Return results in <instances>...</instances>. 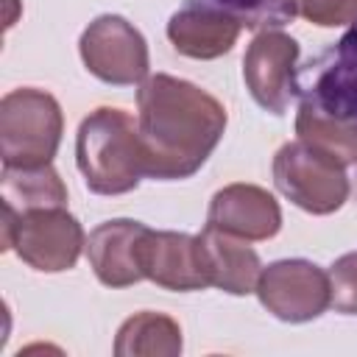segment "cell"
<instances>
[{
    "label": "cell",
    "instance_id": "5",
    "mask_svg": "<svg viewBox=\"0 0 357 357\" xmlns=\"http://www.w3.org/2000/svg\"><path fill=\"white\" fill-rule=\"evenodd\" d=\"M273 184L310 215H332L349 198L346 167L304 139L284 142L273 156Z\"/></svg>",
    "mask_w": 357,
    "mask_h": 357
},
{
    "label": "cell",
    "instance_id": "13",
    "mask_svg": "<svg viewBox=\"0 0 357 357\" xmlns=\"http://www.w3.org/2000/svg\"><path fill=\"white\" fill-rule=\"evenodd\" d=\"M198 237V251H201V265L206 273L209 287H218L229 296H248L257 293V282L262 273L259 257L248 240L226 234L220 229L206 226Z\"/></svg>",
    "mask_w": 357,
    "mask_h": 357
},
{
    "label": "cell",
    "instance_id": "1",
    "mask_svg": "<svg viewBox=\"0 0 357 357\" xmlns=\"http://www.w3.org/2000/svg\"><path fill=\"white\" fill-rule=\"evenodd\" d=\"M137 131L145 176L176 181L201 170L218 148L226 131V109L206 89L156 73L137 89Z\"/></svg>",
    "mask_w": 357,
    "mask_h": 357
},
{
    "label": "cell",
    "instance_id": "20",
    "mask_svg": "<svg viewBox=\"0 0 357 357\" xmlns=\"http://www.w3.org/2000/svg\"><path fill=\"white\" fill-rule=\"evenodd\" d=\"M187 3H204L223 8L234 14L245 28H271L284 20L282 0H187Z\"/></svg>",
    "mask_w": 357,
    "mask_h": 357
},
{
    "label": "cell",
    "instance_id": "2",
    "mask_svg": "<svg viewBox=\"0 0 357 357\" xmlns=\"http://www.w3.org/2000/svg\"><path fill=\"white\" fill-rule=\"evenodd\" d=\"M75 165L92 192H131L145 176L137 120L114 106H100L89 112L75 134Z\"/></svg>",
    "mask_w": 357,
    "mask_h": 357
},
{
    "label": "cell",
    "instance_id": "3",
    "mask_svg": "<svg viewBox=\"0 0 357 357\" xmlns=\"http://www.w3.org/2000/svg\"><path fill=\"white\" fill-rule=\"evenodd\" d=\"M64 131L61 106L53 95L20 86L0 100V156L3 167L50 165Z\"/></svg>",
    "mask_w": 357,
    "mask_h": 357
},
{
    "label": "cell",
    "instance_id": "4",
    "mask_svg": "<svg viewBox=\"0 0 357 357\" xmlns=\"http://www.w3.org/2000/svg\"><path fill=\"white\" fill-rule=\"evenodd\" d=\"M3 251L14 248L17 257L42 273L70 271L86 240L81 223L64 206H42L17 212L3 201Z\"/></svg>",
    "mask_w": 357,
    "mask_h": 357
},
{
    "label": "cell",
    "instance_id": "10",
    "mask_svg": "<svg viewBox=\"0 0 357 357\" xmlns=\"http://www.w3.org/2000/svg\"><path fill=\"white\" fill-rule=\"evenodd\" d=\"M206 226L226 234L254 240H271L282 229V209L276 198L257 184H226L209 201Z\"/></svg>",
    "mask_w": 357,
    "mask_h": 357
},
{
    "label": "cell",
    "instance_id": "18",
    "mask_svg": "<svg viewBox=\"0 0 357 357\" xmlns=\"http://www.w3.org/2000/svg\"><path fill=\"white\" fill-rule=\"evenodd\" d=\"M284 20L304 17L312 25L335 28L357 22V0H282Z\"/></svg>",
    "mask_w": 357,
    "mask_h": 357
},
{
    "label": "cell",
    "instance_id": "14",
    "mask_svg": "<svg viewBox=\"0 0 357 357\" xmlns=\"http://www.w3.org/2000/svg\"><path fill=\"white\" fill-rule=\"evenodd\" d=\"M301 95L337 117L357 120V22L340 36L329 61L321 64L315 84Z\"/></svg>",
    "mask_w": 357,
    "mask_h": 357
},
{
    "label": "cell",
    "instance_id": "16",
    "mask_svg": "<svg viewBox=\"0 0 357 357\" xmlns=\"http://www.w3.org/2000/svg\"><path fill=\"white\" fill-rule=\"evenodd\" d=\"M117 357H176L181 354V329L165 312H137L123 321L114 337Z\"/></svg>",
    "mask_w": 357,
    "mask_h": 357
},
{
    "label": "cell",
    "instance_id": "7",
    "mask_svg": "<svg viewBox=\"0 0 357 357\" xmlns=\"http://www.w3.org/2000/svg\"><path fill=\"white\" fill-rule=\"evenodd\" d=\"M78 50L86 70L103 84L131 86L148 78L145 36L117 14H103L92 20L81 33Z\"/></svg>",
    "mask_w": 357,
    "mask_h": 357
},
{
    "label": "cell",
    "instance_id": "21",
    "mask_svg": "<svg viewBox=\"0 0 357 357\" xmlns=\"http://www.w3.org/2000/svg\"><path fill=\"white\" fill-rule=\"evenodd\" d=\"M351 195H354V201H357V173H354V178H351Z\"/></svg>",
    "mask_w": 357,
    "mask_h": 357
},
{
    "label": "cell",
    "instance_id": "15",
    "mask_svg": "<svg viewBox=\"0 0 357 357\" xmlns=\"http://www.w3.org/2000/svg\"><path fill=\"white\" fill-rule=\"evenodd\" d=\"M296 134L307 145L337 159L343 167L357 165V120L337 117L307 95H301L296 112Z\"/></svg>",
    "mask_w": 357,
    "mask_h": 357
},
{
    "label": "cell",
    "instance_id": "6",
    "mask_svg": "<svg viewBox=\"0 0 357 357\" xmlns=\"http://www.w3.org/2000/svg\"><path fill=\"white\" fill-rule=\"evenodd\" d=\"M298 42L279 25L259 28L243 56V81L251 98L271 114H284L290 100L301 95Z\"/></svg>",
    "mask_w": 357,
    "mask_h": 357
},
{
    "label": "cell",
    "instance_id": "12",
    "mask_svg": "<svg viewBox=\"0 0 357 357\" xmlns=\"http://www.w3.org/2000/svg\"><path fill=\"white\" fill-rule=\"evenodd\" d=\"M243 31V22L215 6L187 3L167 22L170 45L190 59H218L229 53Z\"/></svg>",
    "mask_w": 357,
    "mask_h": 357
},
{
    "label": "cell",
    "instance_id": "9",
    "mask_svg": "<svg viewBox=\"0 0 357 357\" xmlns=\"http://www.w3.org/2000/svg\"><path fill=\"white\" fill-rule=\"evenodd\" d=\"M151 229L139 220L117 218L92 229L86 240V259L106 287H128L145 279L142 273V243Z\"/></svg>",
    "mask_w": 357,
    "mask_h": 357
},
{
    "label": "cell",
    "instance_id": "19",
    "mask_svg": "<svg viewBox=\"0 0 357 357\" xmlns=\"http://www.w3.org/2000/svg\"><path fill=\"white\" fill-rule=\"evenodd\" d=\"M329 276V307L343 315H357V251H349L332 262Z\"/></svg>",
    "mask_w": 357,
    "mask_h": 357
},
{
    "label": "cell",
    "instance_id": "17",
    "mask_svg": "<svg viewBox=\"0 0 357 357\" xmlns=\"http://www.w3.org/2000/svg\"><path fill=\"white\" fill-rule=\"evenodd\" d=\"M3 201L17 212L42 206H67V187L53 170V165L36 167H3Z\"/></svg>",
    "mask_w": 357,
    "mask_h": 357
},
{
    "label": "cell",
    "instance_id": "8",
    "mask_svg": "<svg viewBox=\"0 0 357 357\" xmlns=\"http://www.w3.org/2000/svg\"><path fill=\"white\" fill-rule=\"evenodd\" d=\"M259 304L287 324H304L329 307V276L310 259H279L262 268Z\"/></svg>",
    "mask_w": 357,
    "mask_h": 357
},
{
    "label": "cell",
    "instance_id": "11",
    "mask_svg": "<svg viewBox=\"0 0 357 357\" xmlns=\"http://www.w3.org/2000/svg\"><path fill=\"white\" fill-rule=\"evenodd\" d=\"M142 273L153 284L165 290H176V293L209 287L204 265H201L198 237L184 234V231H153L151 229L142 243Z\"/></svg>",
    "mask_w": 357,
    "mask_h": 357
}]
</instances>
